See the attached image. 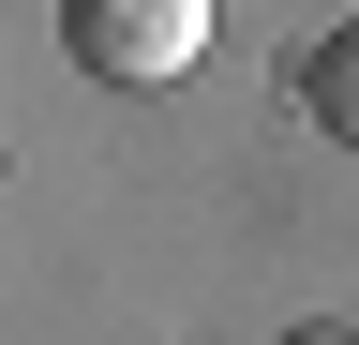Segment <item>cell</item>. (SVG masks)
Here are the masks:
<instances>
[{
	"label": "cell",
	"mask_w": 359,
	"mask_h": 345,
	"mask_svg": "<svg viewBox=\"0 0 359 345\" xmlns=\"http://www.w3.org/2000/svg\"><path fill=\"white\" fill-rule=\"evenodd\" d=\"M60 46L105 91H180L210 60V0H60Z\"/></svg>",
	"instance_id": "obj_1"
},
{
	"label": "cell",
	"mask_w": 359,
	"mask_h": 345,
	"mask_svg": "<svg viewBox=\"0 0 359 345\" xmlns=\"http://www.w3.org/2000/svg\"><path fill=\"white\" fill-rule=\"evenodd\" d=\"M299 105H314V120H330V136L359 150V15L330 30V46H299Z\"/></svg>",
	"instance_id": "obj_2"
},
{
	"label": "cell",
	"mask_w": 359,
	"mask_h": 345,
	"mask_svg": "<svg viewBox=\"0 0 359 345\" xmlns=\"http://www.w3.org/2000/svg\"><path fill=\"white\" fill-rule=\"evenodd\" d=\"M285 345H344V330H285Z\"/></svg>",
	"instance_id": "obj_3"
}]
</instances>
